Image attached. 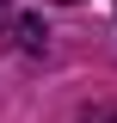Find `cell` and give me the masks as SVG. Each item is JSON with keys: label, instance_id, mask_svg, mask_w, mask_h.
<instances>
[{"label": "cell", "instance_id": "6da1fadb", "mask_svg": "<svg viewBox=\"0 0 117 123\" xmlns=\"http://www.w3.org/2000/svg\"><path fill=\"white\" fill-rule=\"evenodd\" d=\"M19 37H25V49H31V55H37V49H43V37H49V31L37 25V18H25V25H19Z\"/></svg>", "mask_w": 117, "mask_h": 123}, {"label": "cell", "instance_id": "7a4b0ae2", "mask_svg": "<svg viewBox=\"0 0 117 123\" xmlns=\"http://www.w3.org/2000/svg\"><path fill=\"white\" fill-rule=\"evenodd\" d=\"M80 123H117V111L111 105H92V111H80Z\"/></svg>", "mask_w": 117, "mask_h": 123}, {"label": "cell", "instance_id": "3957f363", "mask_svg": "<svg viewBox=\"0 0 117 123\" xmlns=\"http://www.w3.org/2000/svg\"><path fill=\"white\" fill-rule=\"evenodd\" d=\"M6 18H13V6H6V0H0V25H6Z\"/></svg>", "mask_w": 117, "mask_h": 123}]
</instances>
